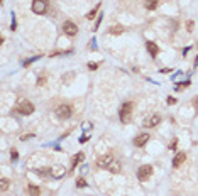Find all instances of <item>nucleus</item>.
I'll return each instance as SVG.
<instances>
[{"mask_svg": "<svg viewBox=\"0 0 198 196\" xmlns=\"http://www.w3.org/2000/svg\"><path fill=\"white\" fill-rule=\"evenodd\" d=\"M36 173H37L39 176H42V177L53 176V173H51V167H48V169H36Z\"/></svg>", "mask_w": 198, "mask_h": 196, "instance_id": "obj_15", "label": "nucleus"}, {"mask_svg": "<svg viewBox=\"0 0 198 196\" xmlns=\"http://www.w3.org/2000/svg\"><path fill=\"white\" fill-rule=\"evenodd\" d=\"M100 22H102V15H100L98 19H97V24H95V29H98V26H100Z\"/></svg>", "mask_w": 198, "mask_h": 196, "instance_id": "obj_29", "label": "nucleus"}, {"mask_svg": "<svg viewBox=\"0 0 198 196\" xmlns=\"http://www.w3.org/2000/svg\"><path fill=\"white\" fill-rule=\"evenodd\" d=\"M185 161H186V154H185V152H178V154L174 156V159H173V167H179Z\"/></svg>", "mask_w": 198, "mask_h": 196, "instance_id": "obj_10", "label": "nucleus"}, {"mask_svg": "<svg viewBox=\"0 0 198 196\" xmlns=\"http://www.w3.org/2000/svg\"><path fill=\"white\" fill-rule=\"evenodd\" d=\"M30 137H34V135H32V134H27V135H22V140H27V139H30Z\"/></svg>", "mask_w": 198, "mask_h": 196, "instance_id": "obj_28", "label": "nucleus"}, {"mask_svg": "<svg viewBox=\"0 0 198 196\" xmlns=\"http://www.w3.org/2000/svg\"><path fill=\"white\" fill-rule=\"evenodd\" d=\"M56 115H58L61 120H66V118H69L73 115V108H71V105L63 103V105H60V107L56 108Z\"/></svg>", "mask_w": 198, "mask_h": 196, "instance_id": "obj_4", "label": "nucleus"}, {"mask_svg": "<svg viewBox=\"0 0 198 196\" xmlns=\"http://www.w3.org/2000/svg\"><path fill=\"white\" fill-rule=\"evenodd\" d=\"M98 9H100V3H98V5H97L93 10H91V12H88V14H87V19H88V20H93V17H95V14H97V10H98Z\"/></svg>", "mask_w": 198, "mask_h": 196, "instance_id": "obj_21", "label": "nucleus"}, {"mask_svg": "<svg viewBox=\"0 0 198 196\" xmlns=\"http://www.w3.org/2000/svg\"><path fill=\"white\" fill-rule=\"evenodd\" d=\"M63 30H64V34H68V36H76L78 27H76V24H75V22L66 20V22L63 24Z\"/></svg>", "mask_w": 198, "mask_h": 196, "instance_id": "obj_7", "label": "nucleus"}, {"mask_svg": "<svg viewBox=\"0 0 198 196\" xmlns=\"http://www.w3.org/2000/svg\"><path fill=\"white\" fill-rule=\"evenodd\" d=\"M156 5H158L156 0H147V2H146V9H147V10H154V9H156Z\"/></svg>", "mask_w": 198, "mask_h": 196, "instance_id": "obj_19", "label": "nucleus"}, {"mask_svg": "<svg viewBox=\"0 0 198 196\" xmlns=\"http://www.w3.org/2000/svg\"><path fill=\"white\" fill-rule=\"evenodd\" d=\"M87 140H88V135H83V137L80 139V142H81V144H83V142H87Z\"/></svg>", "mask_w": 198, "mask_h": 196, "instance_id": "obj_30", "label": "nucleus"}, {"mask_svg": "<svg viewBox=\"0 0 198 196\" xmlns=\"http://www.w3.org/2000/svg\"><path fill=\"white\" fill-rule=\"evenodd\" d=\"M49 9V0H32V12L44 15Z\"/></svg>", "mask_w": 198, "mask_h": 196, "instance_id": "obj_2", "label": "nucleus"}, {"mask_svg": "<svg viewBox=\"0 0 198 196\" xmlns=\"http://www.w3.org/2000/svg\"><path fill=\"white\" fill-rule=\"evenodd\" d=\"M159 124H161V117L159 115H151L149 118L144 120V127L146 128H152V127H156V125H159Z\"/></svg>", "mask_w": 198, "mask_h": 196, "instance_id": "obj_8", "label": "nucleus"}, {"mask_svg": "<svg viewBox=\"0 0 198 196\" xmlns=\"http://www.w3.org/2000/svg\"><path fill=\"white\" fill-rule=\"evenodd\" d=\"M15 112L20 113V115H30L34 112V105L30 101H27V100H24V101H20L19 105L15 107Z\"/></svg>", "mask_w": 198, "mask_h": 196, "instance_id": "obj_3", "label": "nucleus"}, {"mask_svg": "<svg viewBox=\"0 0 198 196\" xmlns=\"http://www.w3.org/2000/svg\"><path fill=\"white\" fill-rule=\"evenodd\" d=\"M7 189H9V179H5V177H3V179L0 181V191H2V193H5Z\"/></svg>", "mask_w": 198, "mask_h": 196, "instance_id": "obj_18", "label": "nucleus"}, {"mask_svg": "<svg viewBox=\"0 0 198 196\" xmlns=\"http://www.w3.org/2000/svg\"><path fill=\"white\" fill-rule=\"evenodd\" d=\"M132 110H134V105H132V101H125V103L120 107L119 117H120V122H122V124H129V122H130V115H132Z\"/></svg>", "mask_w": 198, "mask_h": 196, "instance_id": "obj_1", "label": "nucleus"}, {"mask_svg": "<svg viewBox=\"0 0 198 196\" xmlns=\"http://www.w3.org/2000/svg\"><path fill=\"white\" fill-rule=\"evenodd\" d=\"M149 139H151V137H149V134H139L137 137L134 139V146H136V147H142V146H146Z\"/></svg>", "mask_w": 198, "mask_h": 196, "instance_id": "obj_9", "label": "nucleus"}, {"mask_svg": "<svg viewBox=\"0 0 198 196\" xmlns=\"http://www.w3.org/2000/svg\"><path fill=\"white\" fill-rule=\"evenodd\" d=\"M176 146H178V140H174V142H173V144H171V149H173V150H174V149H176Z\"/></svg>", "mask_w": 198, "mask_h": 196, "instance_id": "obj_31", "label": "nucleus"}, {"mask_svg": "<svg viewBox=\"0 0 198 196\" xmlns=\"http://www.w3.org/2000/svg\"><path fill=\"white\" fill-rule=\"evenodd\" d=\"M169 71H171V69H168V68H164V69H161V73H164V75H168Z\"/></svg>", "mask_w": 198, "mask_h": 196, "instance_id": "obj_32", "label": "nucleus"}, {"mask_svg": "<svg viewBox=\"0 0 198 196\" xmlns=\"http://www.w3.org/2000/svg\"><path fill=\"white\" fill-rule=\"evenodd\" d=\"M114 162V156L112 154H105V156L98 157V161H97V166L100 169H109V166Z\"/></svg>", "mask_w": 198, "mask_h": 196, "instance_id": "obj_6", "label": "nucleus"}, {"mask_svg": "<svg viewBox=\"0 0 198 196\" xmlns=\"http://www.w3.org/2000/svg\"><path fill=\"white\" fill-rule=\"evenodd\" d=\"M83 159H85V154H83V152H78L76 156L71 157V169H75V167L78 166V164L81 162V161H83Z\"/></svg>", "mask_w": 198, "mask_h": 196, "instance_id": "obj_12", "label": "nucleus"}, {"mask_svg": "<svg viewBox=\"0 0 198 196\" xmlns=\"http://www.w3.org/2000/svg\"><path fill=\"white\" fill-rule=\"evenodd\" d=\"M186 27H188V29L191 30V29H193V22H188V24H186Z\"/></svg>", "mask_w": 198, "mask_h": 196, "instance_id": "obj_33", "label": "nucleus"}, {"mask_svg": "<svg viewBox=\"0 0 198 196\" xmlns=\"http://www.w3.org/2000/svg\"><path fill=\"white\" fill-rule=\"evenodd\" d=\"M88 68L90 69H97V68H98V64H97V63H88Z\"/></svg>", "mask_w": 198, "mask_h": 196, "instance_id": "obj_26", "label": "nucleus"}, {"mask_svg": "<svg viewBox=\"0 0 198 196\" xmlns=\"http://www.w3.org/2000/svg\"><path fill=\"white\" fill-rule=\"evenodd\" d=\"M146 48H147V51L151 52V56H158V52H159V48H158V44H154V42H146Z\"/></svg>", "mask_w": 198, "mask_h": 196, "instance_id": "obj_13", "label": "nucleus"}, {"mask_svg": "<svg viewBox=\"0 0 198 196\" xmlns=\"http://www.w3.org/2000/svg\"><path fill=\"white\" fill-rule=\"evenodd\" d=\"M122 32H124V27H122V26H114V27L110 29V34H114V36H119Z\"/></svg>", "mask_w": 198, "mask_h": 196, "instance_id": "obj_17", "label": "nucleus"}, {"mask_svg": "<svg viewBox=\"0 0 198 196\" xmlns=\"http://www.w3.org/2000/svg\"><path fill=\"white\" fill-rule=\"evenodd\" d=\"M173 103H176V98H173V97H168V105H173Z\"/></svg>", "mask_w": 198, "mask_h": 196, "instance_id": "obj_27", "label": "nucleus"}, {"mask_svg": "<svg viewBox=\"0 0 198 196\" xmlns=\"http://www.w3.org/2000/svg\"><path fill=\"white\" fill-rule=\"evenodd\" d=\"M44 83H46V76H41V78L37 79V85H41V86H42Z\"/></svg>", "mask_w": 198, "mask_h": 196, "instance_id": "obj_25", "label": "nucleus"}, {"mask_svg": "<svg viewBox=\"0 0 198 196\" xmlns=\"http://www.w3.org/2000/svg\"><path fill=\"white\" fill-rule=\"evenodd\" d=\"M51 173H53V177H61V176H64V173H66V171H64V167H63V166L58 164V166H53V167H51Z\"/></svg>", "mask_w": 198, "mask_h": 196, "instance_id": "obj_11", "label": "nucleus"}, {"mask_svg": "<svg viewBox=\"0 0 198 196\" xmlns=\"http://www.w3.org/2000/svg\"><path fill=\"white\" fill-rule=\"evenodd\" d=\"M41 56H34V58H30V59H27V61H26V63H24V66H29L30 63H34V61H37V59H39Z\"/></svg>", "mask_w": 198, "mask_h": 196, "instance_id": "obj_23", "label": "nucleus"}, {"mask_svg": "<svg viewBox=\"0 0 198 196\" xmlns=\"http://www.w3.org/2000/svg\"><path fill=\"white\" fill-rule=\"evenodd\" d=\"M190 86V81H181V83H178V86H176V91H183L185 88H188Z\"/></svg>", "mask_w": 198, "mask_h": 196, "instance_id": "obj_20", "label": "nucleus"}, {"mask_svg": "<svg viewBox=\"0 0 198 196\" xmlns=\"http://www.w3.org/2000/svg\"><path fill=\"white\" fill-rule=\"evenodd\" d=\"M10 157H12V161H17L19 154H17V150H15V149H12V152H10Z\"/></svg>", "mask_w": 198, "mask_h": 196, "instance_id": "obj_24", "label": "nucleus"}, {"mask_svg": "<svg viewBox=\"0 0 198 196\" xmlns=\"http://www.w3.org/2000/svg\"><path fill=\"white\" fill-rule=\"evenodd\" d=\"M27 191H29L30 196H39L41 195V189L37 186H34V184H29V186H27Z\"/></svg>", "mask_w": 198, "mask_h": 196, "instance_id": "obj_14", "label": "nucleus"}, {"mask_svg": "<svg viewBox=\"0 0 198 196\" xmlns=\"http://www.w3.org/2000/svg\"><path fill=\"white\" fill-rule=\"evenodd\" d=\"M151 174H152V166H141L139 167V171H137V179L139 181H146L147 177H151Z\"/></svg>", "mask_w": 198, "mask_h": 196, "instance_id": "obj_5", "label": "nucleus"}, {"mask_svg": "<svg viewBox=\"0 0 198 196\" xmlns=\"http://www.w3.org/2000/svg\"><path fill=\"white\" fill-rule=\"evenodd\" d=\"M76 186H78V188H85V186H87V181H85L83 177H78V179H76Z\"/></svg>", "mask_w": 198, "mask_h": 196, "instance_id": "obj_22", "label": "nucleus"}, {"mask_svg": "<svg viewBox=\"0 0 198 196\" xmlns=\"http://www.w3.org/2000/svg\"><path fill=\"white\" fill-rule=\"evenodd\" d=\"M120 169H122V166H120L119 162H115V161H114V162L109 166V171H110V173H115V174L120 173Z\"/></svg>", "mask_w": 198, "mask_h": 196, "instance_id": "obj_16", "label": "nucleus"}]
</instances>
